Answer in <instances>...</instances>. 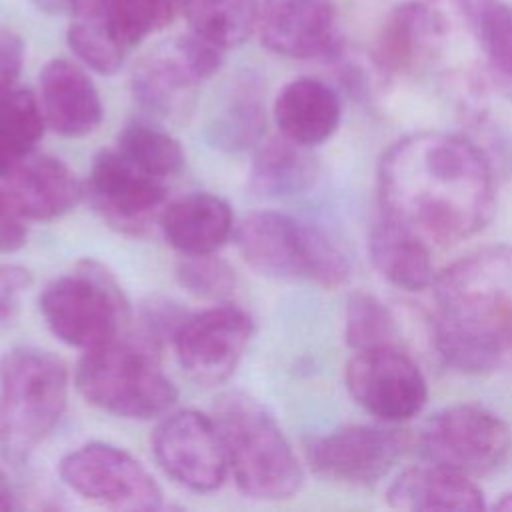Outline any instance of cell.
Returning <instances> with one entry per match:
<instances>
[{
	"label": "cell",
	"instance_id": "cell-1",
	"mask_svg": "<svg viewBox=\"0 0 512 512\" xmlns=\"http://www.w3.org/2000/svg\"><path fill=\"white\" fill-rule=\"evenodd\" d=\"M376 190L382 216L438 246L484 230L496 206L490 160L470 138L446 130L412 132L388 146Z\"/></svg>",
	"mask_w": 512,
	"mask_h": 512
},
{
	"label": "cell",
	"instance_id": "cell-2",
	"mask_svg": "<svg viewBox=\"0 0 512 512\" xmlns=\"http://www.w3.org/2000/svg\"><path fill=\"white\" fill-rule=\"evenodd\" d=\"M438 356L464 374H486L512 350V246L476 250L434 278Z\"/></svg>",
	"mask_w": 512,
	"mask_h": 512
},
{
	"label": "cell",
	"instance_id": "cell-3",
	"mask_svg": "<svg viewBox=\"0 0 512 512\" xmlns=\"http://www.w3.org/2000/svg\"><path fill=\"white\" fill-rule=\"evenodd\" d=\"M162 342L142 326L84 350L74 384L82 398L120 418L150 420L164 416L178 390L162 370Z\"/></svg>",
	"mask_w": 512,
	"mask_h": 512
},
{
	"label": "cell",
	"instance_id": "cell-4",
	"mask_svg": "<svg viewBox=\"0 0 512 512\" xmlns=\"http://www.w3.org/2000/svg\"><path fill=\"white\" fill-rule=\"evenodd\" d=\"M212 418L222 434L238 490L254 500L280 502L296 496L304 470L272 412L242 390L218 396Z\"/></svg>",
	"mask_w": 512,
	"mask_h": 512
},
{
	"label": "cell",
	"instance_id": "cell-5",
	"mask_svg": "<svg viewBox=\"0 0 512 512\" xmlns=\"http://www.w3.org/2000/svg\"><path fill=\"white\" fill-rule=\"evenodd\" d=\"M68 368L48 350L20 346L0 358V456L22 464L58 426Z\"/></svg>",
	"mask_w": 512,
	"mask_h": 512
},
{
	"label": "cell",
	"instance_id": "cell-6",
	"mask_svg": "<svg viewBox=\"0 0 512 512\" xmlns=\"http://www.w3.org/2000/svg\"><path fill=\"white\" fill-rule=\"evenodd\" d=\"M244 262L258 274L284 280H308L334 290L348 282L350 262L344 250L318 226L276 210H256L234 228Z\"/></svg>",
	"mask_w": 512,
	"mask_h": 512
},
{
	"label": "cell",
	"instance_id": "cell-7",
	"mask_svg": "<svg viewBox=\"0 0 512 512\" xmlns=\"http://www.w3.org/2000/svg\"><path fill=\"white\" fill-rule=\"evenodd\" d=\"M40 312L50 332L64 344L90 350L128 328L130 302L116 276L96 260H80L48 282Z\"/></svg>",
	"mask_w": 512,
	"mask_h": 512
},
{
	"label": "cell",
	"instance_id": "cell-8",
	"mask_svg": "<svg viewBox=\"0 0 512 512\" xmlns=\"http://www.w3.org/2000/svg\"><path fill=\"white\" fill-rule=\"evenodd\" d=\"M222 52L194 32L156 44L132 70L134 100L162 118L186 112L196 88L220 70Z\"/></svg>",
	"mask_w": 512,
	"mask_h": 512
},
{
	"label": "cell",
	"instance_id": "cell-9",
	"mask_svg": "<svg viewBox=\"0 0 512 512\" xmlns=\"http://www.w3.org/2000/svg\"><path fill=\"white\" fill-rule=\"evenodd\" d=\"M426 460L478 476L496 470L512 448L508 424L480 404H454L434 412L420 430Z\"/></svg>",
	"mask_w": 512,
	"mask_h": 512
},
{
	"label": "cell",
	"instance_id": "cell-10",
	"mask_svg": "<svg viewBox=\"0 0 512 512\" xmlns=\"http://www.w3.org/2000/svg\"><path fill=\"white\" fill-rule=\"evenodd\" d=\"M58 474L72 492L104 506L142 512L162 506V490L144 464L108 442H88L68 452Z\"/></svg>",
	"mask_w": 512,
	"mask_h": 512
},
{
	"label": "cell",
	"instance_id": "cell-11",
	"mask_svg": "<svg viewBox=\"0 0 512 512\" xmlns=\"http://www.w3.org/2000/svg\"><path fill=\"white\" fill-rule=\"evenodd\" d=\"M152 452L162 472L192 492L218 490L230 470L214 418L194 408L164 414L152 432Z\"/></svg>",
	"mask_w": 512,
	"mask_h": 512
},
{
	"label": "cell",
	"instance_id": "cell-12",
	"mask_svg": "<svg viewBox=\"0 0 512 512\" xmlns=\"http://www.w3.org/2000/svg\"><path fill=\"white\" fill-rule=\"evenodd\" d=\"M344 382L352 400L384 422L410 420L428 400L422 370L398 344L356 350L346 362Z\"/></svg>",
	"mask_w": 512,
	"mask_h": 512
},
{
	"label": "cell",
	"instance_id": "cell-13",
	"mask_svg": "<svg viewBox=\"0 0 512 512\" xmlns=\"http://www.w3.org/2000/svg\"><path fill=\"white\" fill-rule=\"evenodd\" d=\"M254 324L242 308L218 302L194 314H186L172 336L178 364L202 386L228 380L242 360L252 338Z\"/></svg>",
	"mask_w": 512,
	"mask_h": 512
},
{
	"label": "cell",
	"instance_id": "cell-14",
	"mask_svg": "<svg viewBox=\"0 0 512 512\" xmlns=\"http://www.w3.org/2000/svg\"><path fill=\"white\" fill-rule=\"evenodd\" d=\"M84 196L104 222L124 234H142L166 208V186L136 168L118 148L96 154Z\"/></svg>",
	"mask_w": 512,
	"mask_h": 512
},
{
	"label": "cell",
	"instance_id": "cell-15",
	"mask_svg": "<svg viewBox=\"0 0 512 512\" xmlns=\"http://www.w3.org/2000/svg\"><path fill=\"white\" fill-rule=\"evenodd\" d=\"M406 438L392 428L346 424L312 438L304 452L312 472L342 484H372L396 464Z\"/></svg>",
	"mask_w": 512,
	"mask_h": 512
},
{
	"label": "cell",
	"instance_id": "cell-16",
	"mask_svg": "<svg viewBox=\"0 0 512 512\" xmlns=\"http://www.w3.org/2000/svg\"><path fill=\"white\" fill-rule=\"evenodd\" d=\"M456 18H460L456 0H404L396 4L376 36V66L382 74H400L420 66L440 50Z\"/></svg>",
	"mask_w": 512,
	"mask_h": 512
},
{
	"label": "cell",
	"instance_id": "cell-17",
	"mask_svg": "<svg viewBox=\"0 0 512 512\" xmlns=\"http://www.w3.org/2000/svg\"><path fill=\"white\" fill-rule=\"evenodd\" d=\"M256 32L266 50L296 58H334L342 48L332 0H262Z\"/></svg>",
	"mask_w": 512,
	"mask_h": 512
},
{
	"label": "cell",
	"instance_id": "cell-18",
	"mask_svg": "<svg viewBox=\"0 0 512 512\" xmlns=\"http://www.w3.org/2000/svg\"><path fill=\"white\" fill-rule=\"evenodd\" d=\"M2 192L24 220H54L84 198V182L60 158L30 152L8 170Z\"/></svg>",
	"mask_w": 512,
	"mask_h": 512
},
{
	"label": "cell",
	"instance_id": "cell-19",
	"mask_svg": "<svg viewBox=\"0 0 512 512\" xmlns=\"http://www.w3.org/2000/svg\"><path fill=\"white\" fill-rule=\"evenodd\" d=\"M38 98L46 124L60 136L80 138L98 128L104 116L90 76L66 58H52L38 76Z\"/></svg>",
	"mask_w": 512,
	"mask_h": 512
},
{
	"label": "cell",
	"instance_id": "cell-20",
	"mask_svg": "<svg viewBox=\"0 0 512 512\" xmlns=\"http://www.w3.org/2000/svg\"><path fill=\"white\" fill-rule=\"evenodd\" d=\"M390 508L404 512H474L486 508L482 488L462 472L430 462L402 470L388 486Z\"/></svg>",
	"mask_w": 512,
	"mask_h": 512
},
{
	"label": "cell",
	"instance_id": "cell-21",
	"mask_svg": "<svg viewBox=\"0 0 512 512\" xmlns=\"http://www.w3.org/2000/svg\"><path fill=\"white\" fill-rule=\"evenodd\" d=\"M340 120L338 92L318 78H296L274 100V122L280 134L306 148L326 142L338 130Z\"/></svg>",
	"mask_w": 512,
	"mask_h": 512
},
{
	"label": "cell",
	"instance_id": "cell-22",
	"mask_svg": "<svg viewBox=\"0 0 512 512\" xmlns=\"http://www.w3.org/2000/svg\"><path fill=\"white\" fill-rule=\"evenodd\" d=\"M158 222L164 240L182 256L218 252L236 228L230 204L208 192H192L166 204Z\"/></svg>",
	"mask_w": 512,
	"mask_h": 512
},
{
	"label": "cell",
	"instance_id": "cell-23",
	"mask_svg": "<svg viewBox=\"0 0 512 512\" xmlns=\"http://www.w3.org/2000/svg\"><path fill=\"white\" fill-rule=\"evenodd\" d=\"M368 254L378 274L400 290L420 292L434 284L430 244L386 216L370 228Z\"/></svg>",
	"mask_w": 512,
	"mask_h": 512
},
{
	"label": "cell",
	"instance_id": "cell-24",
	"mask_svg": "<svg viewBox=\"0 0 512 512\" xmlns=\"http://www.w3.org/2000/svg\"><path fill=\"white\" fill-rule=\"evenodd\" d=\"M318 178V162L310 148L274 136L256 144L250 166V188L258 196L278 198L306 192Z\"/></svg>",
	"mask_w": 512,
	"mask_h": 512
},
{
	"label": "cell",
	"instance_id": "cell-25",
	"mask_svg": "<svg viewBox=\"0 0 512 512\" xmlns=\"http://www.w3.org/2000/svg\"><path fill=\"white\" fill-rule=\"evenodd\" d=\"M492 82L512 100V6L504 0H456Z\"/></svg>",
	"mask_w": 512,
	"mask_h": 512
},
{
	"label": "cell",
	"instance_id": "cell-26",
	"mask_svg": "<svg viewBox=\"0 0 512 512\" xmlns=\"http://www.w3.org/2000/svg\"><path fill=\"white\" fill-rule=\"evenodd\" d=\"M66 38L76 58L98 74H116L128 48L120 40L108 0H76Z\"/></svg>",
	"mask_w": 512,
	"mask_h": 512
},
{
	"label": "cell",
	"instance_id": "cell-27",
	"mask_svg": "<svg viewBox=\"0 0 512 512\" xmlns=\"http://www.w3.org/2000/svg\"><path fill=\"white\" fill-rule=\"evenodd\" d=\"M266 128L262 90L256 78H240L228 92L220 110L208 126L212 146L226 152H240L258 144Z\"/></svg>",
	"mask_w": 512,
	"mask_h": 512
},
{
	"label": "cell",
	"instance_id": "cell-28",
	"mask_svg": "<svg viewBox=\"0 0 512 512\" xmlns=\"http://www.w3.org/2000/svg\"><path fill=\"white\" fill-rule=\"evenodd\" d=\"M258 0H184L190 30L226 50L244 44L258 26Z\"/></svg>",
	"mask_w": 512,
	"mask_h": 512
},
{
	"label": "cell",
	"instance_id": "cell-29",
	"mask_svg": "<svg viewBox=\"0 0 512 512\" xmlns=\"http://www.w3.org/2000/svg\"><path fill=\"white\" fill-rule=\"evenodd\" d=\"M116 148L136 168L156 180L178 174L186 162V154L174 136L142 122L128 124L120 132Z\"/></svg>",
	"mask_w": 512,
	"mask_h": 512
},
{
	"label": "cell",
	"instance_id": "cell-30",
	"mask_svg": "<svg viewBox=\"0 0 512 512\" xmlns=\"http://www.w3.org/2000/svg\"><path fill=\"white\" fill-rule=\"evenodd\" d=\"M46 126L40 98L30 88H12L0 96V140L14 156L34 152Z\"/></svg>",
	"mask_w": 512,
	"mask_h": 512
},
{
	"label": "cell",
	"instance_id": "cell-31",
	"mask_svg": "<svg viewBox=\"0 0 512 512\" xmlns=\"http://www.w3.org/2000/svg\"><path fill=\"white\" fill-rule=\"evenodd\" d=\"M396 338V318L382 300L366 292L348 296L344 310V340L354 352L396 346Z\"/></svg>",
	"mask_w": 512,
	"mask_h": 512
},
{
	"label": "cell",
	"instance_id": "cell-32",
	"mask_svg": "<svg viewBox=\"0 0 512 512\" xmlns=\"http://www.w3.org/2000/svg\"><path fill=\"white\" fill-rule=\"evenodd\" d=\"M108 8L120 40L130 50L184 12V0H108Z\"/></svg>",
	"mask_w": 512,
	"mask_h": 512
},
{
	"label": "cell",
	"instance_id": "cell-33",
	"mask_svg": "<svg viewBox=\"0 0 512 512\" xmlns=\"http://www.w3.org/2000/svg\"><path fill=\"white\" fill-rule=\"evenodd\" d=\"M176 278L186 292L212 302H226L238 286L234 268L216 252L184 256L176 266Z\"/></svg>",
	"mask_w": 512,
	"mask_h": 512
},
{
	"label": "cell",
	"instance_id": "cell-34",
	"mask_svg": "<svg viewBox=\"0 0 512 512\" xmlns=\"http://www.w3.org/2000/svg\"><path fill=\"white\" fill-rule=\"evenodd\" d=\"M32 272L14 262H0V326L12 322L20 310L22 296L32 286Z\"/></svg>",
	"mask_w": 512,
	"mask_h": 512
},
{
	"label": "cell",
	"instance_id": "cell-35",
	"mask_svg": "<svg viewBox=\"0 0 512 512\" xmlns=\"http://www.w3.org/2000/svg\"><path fill=\"white\" fill-rule=\"evenodd\" d=\"M24 64V42L22 38L0 26V96L12 90Z\"/></svg>",
	"mask_w": 512,
	"mask_h": 512
},
{
	"label": "cell",
	"instance_id": "cell-36",
	"mask_svg": "<svg viewBox=\"0 0 512 512\" xmlns=\"http://www.w3.org/2000/svg\"><path fill=\"white\" fill-rule=\"evenodd\" d=\"M26 236L28 230L24 226V218L16 212L0 188V254L20 250L26 244Z\"/></svg>",
	"mask_w": 512,
	"mask_h": 512
},
{
	"label": "cell",
	"instance_id": "cell-37",
	"mask_svg": "<svg viewBox=\"0 0 512 512\" xmlns=\"http://www.w3.org/2000/svg\"><path fill=\"white\" fill-rule=\"evenodd\" d=\"M34 6L46 14L60 16V14H72L76 0H32Z\"/></svg>",
	"mask_w": 512,
	"mask_h": 512
},
{
	"label": "cell",
	"instance_id": "cell-38",
	"mask_svg": "<svg viewBox=\"0 0 512 512\" xmlns=\"http://www.w3.org/2000/svg\"><path fill=\"white\" fill-rule=\"evenodd\" d=\"M14 508V492L10 482L6 480L4 472L0 470V512Z\"/></svg>",
	"mask_w": 512,
	"mask_h": 512
},
{
	"label": "cell",
	"instance_id": "cell-39",
	"mask_svg": "<svg viewBox=\"0 0 512 512\" xmlns=\"http://www.w3.org/2000/svg\"><path fill=\"white\" fill-rule=\"evenodd\" d=\"M16 160H20L18 156H14L0 140V178H4L8 174V170L16 164Z\"/></svg>",
	"mask_w": 512,
	"mask_h": 512
},
{
	"label": "cell",
	"instance_id": "cell-40",
	"mask_svg": "<svg viewBox=\"0 0 512 512\" xmlns=\"http://www.w3.org/2000/svg\"><path fill=\"white\" fill-rule=\"evenodd\" d=\"M492 508H494V510H500V512H512V492L502 494V496L494 502Z\"/></svg>",
	"mask_w": 512,
	"mask_h": 512
},
{
	"label": "cell",
	"instance_id": "cell-41",
	"mask_svg": "<svg viewBox=\"0 0 512 512\" xmlns=\"http://www.w3.org/2000/svg\"><path fill=\"white\" fill-rule=\"evenodd\" d=\"M508 360H512V350H510V354H508Z\"/></svg>",
	"mask_w": 512,
	"mask_h": 512
}]
</instances>
